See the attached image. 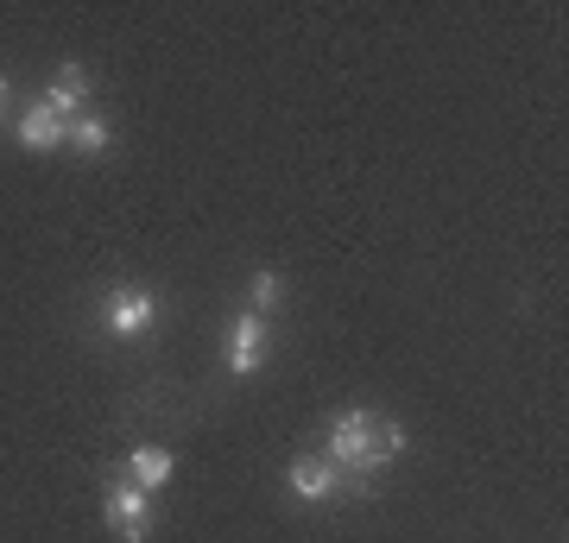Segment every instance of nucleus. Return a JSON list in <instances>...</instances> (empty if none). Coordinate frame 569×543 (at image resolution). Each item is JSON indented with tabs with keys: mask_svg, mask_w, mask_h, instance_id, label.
<instances>
[{
	"mask_svg": "<svg viewBox=\"0 0 569 543\" xmlns=\"http://www.w3.org/2000/svg\"><path fill=\"white\" fill-rule=\"evenodd\" d=\"M323 455L342 467L348 493H355V486H373V474H380L392 455H406V430L392 418H380V411H361V404H355V411H336V418H329Z\"/></svg>",
	"mask_w": 569,
	"mask_h": 543,
	"instance_id": "f257e3e1",
	"label": "nucleus"
},
{
	"mask_svg": "<svg viewBox=\"0 0 569 543\" xmlns=\"http://www.w3.org/2000/svg\"><path fill=\"white\" fill-rule=\"evenodd\" d=\"M159 316H164V298H159V291H146V284H114V291H108L102 322H108V335H114V342L146 335Z\"/></svg>",
	"mask_w": 569,
	"mask_h": 543,
	"instance_id": "f03ea898",
	"label": "nucleus"
},
{
	"mask_svg": "<svg viewBox=\"0 0 569 543\" xmlns=\"http://www.w3.org/2000/svg\"><path fill=\"white\" fill-rule=\"evenodd\" d=\"M102 519L121 543H146V531H152V493H140L133 481H108L102 486Z\"/></svg>",
	"mask_w": 569,
	"mask_h": 543,
	"instance_id": "7ed1b4c3",
	"label": "nucleus"
},
{
	"mask_svg": "<svg viewBox=\"0 0 569 543\" xmlns=\"http://www.w3.org/2000/svg\"><path fill=\"white\" fill-rule=\"evenodd\" d=\"M284 481H291V493H298V500H310V505H323V500H342V493H348L342 467L329 462L323 449H317V455H298V462L284 467Z\"/></svg>",
	"mask_w": 569,
	"mask_h": 543,
	"instance_id": "20e7f679",
	"label": "nucleus"
},
{
	"mask_svg": "<svg viewBox=\"0 0 569 543\" xmlns=\"http://www.w3.org/2000/svg\"><path fill=\"white\" fill-rule=\"evenodd\" d=\"M266 348H272L266 316L241 310V316H234V329H228V373H234V380H253V373L266 366Z\"/></svg>",
	"mask_w": 569,
	"mask_h": 543,
	"instance_id": "39448f33",
	"label": "nucleus"
},
{
	"mask_svg": "<svg viewBox=\"0 0 569 543\" xmlns=\"http://www.w3.org/2000/svg\"><path fill=\"white\" fill-rule=\"evenodd\" d=\"M63 140H70V121H58L44 101H32V108L20 114V145L26 152H58Z\"/></svg>",
	"mask_w": 569,
	"mask_h": 543,
	"instance_id": "423d86ee",
	"label": "nucleus"
},
{
	"mask_svg": "<svg viewBox=\"0 0 569 543\" xmlns=\"http://www.w3.org/2000/svg\"><path fill=\"white\" fill-rule=\"evenodd\" d=\"M82 95H89V70H82V63H63L58 77H51V89H44V108H51L58 121H77Z\"/></svg>",
	"mask_w": 569,
	"mask_h": 543,
	"instance_id": "0eeeda50",
	"label": "nucleus"
},
{
	"mask_svg": "<svg viewBox=\"0 0 569 543\" xmlns=\"http://www.w3.org/2000/svg\"><path fill=\"white\" fill-rule=\"evenodd\" d=\"M171 474H178V455H171V449H133V455H127V481L140 486V493H159L164 481H171Z\"/></svg>",
	"mask_w": 569,
	"mask_h": 543,
	"instance_id": "6e6552de",
	"label": "nucleus"
},
{
	"mask_svg": "<svg viewBox=\"0 0 569 543\" xmlns=\"http://www.w3.org/2000/svg\"><path fill=\"white\" fill-rule=\"evenodd\" d=\"M63 145H77L82 159H102L108 145H114V127L102 121V114H77V121H70V140Z\"/></svg>",
	"mask_w": 569,
	"mask_h": 543,
	"instance_id": "1a4fd4ad",
	"label": "nucleus"
},
{
	"mask_svg": "<svg viewBox=\"0 0 569 543\" xmlns=\"http://www.w3.org/2000/svg\"><path fill=\"white\" fill-rule=\"evenodd\" d=\"M279 298H284V279H279V272H253V284H247V310H253V316H266Z\"/></svg>",
	"mask_w": 569,
	"mask_h": 543,
	"instance_id": "9d476101",
	"label": "nucleus"
},
{
	"mask_svg": "<svg viewBox=\"0 0 569 543\" xmlns=\"http://www.w3.org/2000/svg\"><path fill=\"white\" fill-rule=\"evenodd\" d=\"M7 95H13V89H7V77H0V108H7Z\"/></svg>",
	"mask_w": 569,
	"mask_h": 543,
	"instance_id": "9b49d317",
	"label": "nucleus"
}]
</instances>
